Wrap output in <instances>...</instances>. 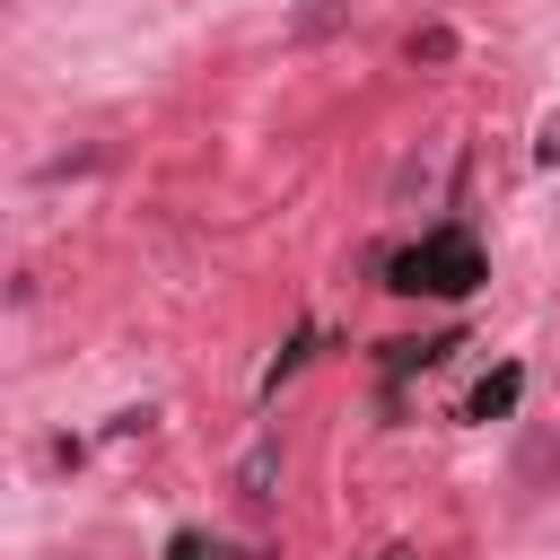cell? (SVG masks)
<instances>
[{"label":"cell","mask_w":560,"mask_h":560,"mask_svg":"<svg viewBox=\"0 0 560 560\" xmlns=\"http://www.w3.org/2000/svg\"><path fill=\"white\" fill-rule=\"evenodd\" d=\"M481 271H490L481 236H464V228H429L411 254H394V289H411V298H464Z\"/></svg>","instance_id":"cell-1"},{"label":"cell","mask_w":560,"mask_h":560,"mask_svg":"<svg viewBox=\"0 0 560 560\" xmlns=\"http://www.w3.org/2000/svg\"><path fill=\"white\" fill-rule=\"evenodd\" d=\"M516 394H525V368H499V376H481V385H472V420H499V411H516Z\"/></svg>","instance_id":"cell-2"},{"label":"cell","mask_w":560,"mask_h":560,"mask_svg":"<svg viewBox=\"0 0 560 560\" xmlns=\"http://www.w3.org/2000/svg\"><path fill=\"white\" fill-rule=\"evenodd\" d=\"M271 472H280V446H254L245 455V499H271Z\"/></svg>","instance_id":"cell-3"},{"label":"cell","mask_w":560,"mask_h":560,"mask_svg":"<svg viewBox=\"0 0 560 560\" xmlns=\"http://www.w3.org/2000/svg\"><path fill=\"white\" fill-rule=\"evenodd\" d=\"M446 52H455L446 26H420V35H411V61H446Z\"/></svg>","instance_id":"cell-4"}]
</instances>
